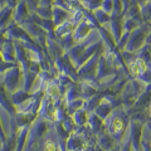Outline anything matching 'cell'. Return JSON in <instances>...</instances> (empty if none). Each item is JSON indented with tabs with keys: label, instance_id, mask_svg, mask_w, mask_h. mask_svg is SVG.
Here are the masks:
<instances>
[{
	"label": "cell",
	"instance_id": "obj_2",
	"mask_svg": "<svg viewBox=\"0 0 151 151\" xmlns=\"http://www.w3.org/2000/svg\"><path fill=\"white\" fill-rule=\"evenodd\" d=\"M44 151H55V145H54L53 141H50V140L47 141L45 147H44Z\"/></svg>",
	"mask_w": 151,
	"mask_h": 151
},
{
	"label": "cell",
	"instance_id": "obj_3",
	"mask_svg": "<svg viewBox=\"0 0 151 151\" xmlns=\"http://www.w3.org/2000/svg\"><path fill=\"white\" fill-rule=\"evenodd\" d=\"M113 129H115L116 134H119V132L122 131V122H121V120L117 119V120L115 121V127H113Z\"/></svg>",
	"mask_w": 151,
	"mask_h": 151
},
{
	"label": "cell",
	"instance_id": "obj_1",
	"mask_svg": "<svg viewBox=\"0 0 151 151\" xmlns=\"http://www.w3.org/2000/svg\"><path fill=\"white\" fill-rule=\"evenodd\" d=\"M132 69H134V73H136V74L144 72L145 70L144 62L142 60H136V63H134V65H132Z\"/></svg>",
	"mask_w": 151,
	"mask_h": 151
}]
</instances>
